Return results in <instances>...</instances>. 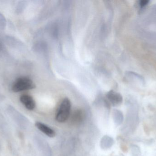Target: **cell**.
Returning <instances> with one entry per match:
<instances>
[{
	"label": "cell",
	"instance_id": "cell-6",
	"mask_svg": "<svg viewBox=\"0 0 156 156\" xmlns=\"http://www.w3.org/2000/svg\"><path fill=\"white\" fill-rule=\"evenodd\" d=\"M113 139L108 136H105L101 139L100 146L101 148L104 150H107L112 147L114 144Z\"/></svg>",
	"mask_w": 156,
	"mask_h": 156
},
{
	"label": "cell",
	"instance_id": "cell-8",
	"mask_svg": "<svg viewBox=\"0 0 156 156\" xmlns=\"http://www.w3.org/2000/svg\"><path fill=\"white\" fill-rule=\"evenodd\" d=\"M26 2L25 1H21L18 3L16 8V12L17 13H20L23 11L26 6Z\"/></svg>",
	"mask_w": 156,
	"mask_h": 156
},
{
	"label": "cell",
	"instance_id": "cell-2",
	"mask_svg": "<svg viewBox=\"0 0 156 156\" xmlns=\"http://www.w3.org/2000/svg\"><path fill=\"white\" fill-rule=\"evenodd\" d=\"M35 84L32 80L27 77H21L17 78L13 83L12 90L17 93L29 90L34 89Z\"/></svg>",
	"mask_w": 156,
	"mask_h": 156
},
{
	"label": "cell",
	"instance_id": "cell-5",
	"mask_svg": "<svg viewBox=\"0 0 156 156\" xmlns=\"http://www.w3.org/2000/svg\"><path fill=\"white\" fill-rule=\"evenodd\" d=\"M35 126L39 131L48 137L53 138L55 136L56 133L55 131L46 125L40 122H36Z\"/></svg>",
	"mask_w": 156,
	"mask_h": 156
},
{
	"label": "cell",
	"instance_id": "cell-7",
	"mask_svg": "<svg viewBox=\"0 0 156 156\" xmlns=\"http://www.w3.org/2000/svg\"><path fill=\"white\" fill-rule=\"evenodd\" d=\"M113 119L115 123L117 125L122 124L124 121V115L121 111L114 110L112 113Z\"/></svg>",
	"mask_w": 156,
	"mask_h": 156
},
{
	"label": "cell",
	"instance_id": "cell-3",
	"mask_svg": "<svg viewBox=\"0 0 156 156\" xmlns=\"http://www.w3.org/2000/svg\"><path fill=\"white\" fill-rule=\"evenodd\" d=\"M106 99L109 103L113 106L120 105L122 102V97L120 93L111 90L106 94Z\"/></svg>",
	"mask_w": 156,
	"mask_h": 156
},
{
	"label": "cell",
	"instance_id": "cell-9",
	"mask_svg": "<svg viewBox=\"0 0 156 156\" xmlns=\"http://www.w3.org/2000/svg\"><path fill=\"white\" fill-rule=\"evenodd\" d=\"M148 1H141L140 2V5L141 7H144L145 5H147L149 3Z\"/></svg>",
	"mask_w": 156,
	"mask_h": 156
},
{
	"label": "cell",
	"instance_id": "cell-4",
	"mask_svg": "<svg viewBox=\"0 0 156 156\" xmlns=\"http://www.w3.org/2000/svg\"><path fill=\"white\" fill-rule=\"evenodd\" d=\"M21 102L29 111H32L36 107V103L33 97L28 94H23L20 97Z\"/></svg>",
	"mask_w": 156,
	"mask_h": 156
},
{
	"label": "cell",
	"instance_id": "cell-1",
	"mask_svg": "<svg viewBox=\"0 0 156 156\" xmlns=\"http://www.w3.org/2000/svg\"><path fill=\"white\" fill-rule=\"evenodd\" d=\"M71 109L70 100L68 98H65L61 102L56 114V120L59 123L66 122L70 115Z\"/></svg>",
	"mask_w": 156,
	"mask_h": 156
}]
</instances>
